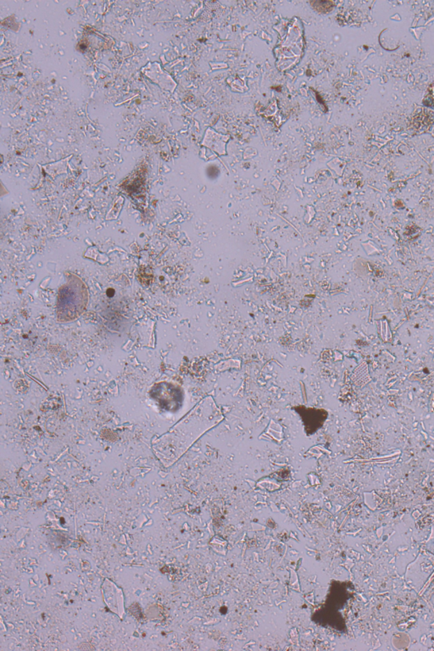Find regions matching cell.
Returning a JSON list of instances; mask_svg holds the SVG:
<instances>
[{"mask_svg":"<svg viewBox=\"0 0 434 651\" xmlns=\"http://www.w3.org/2000/svg\"><path fill=\"white\" fill-rule=\"evenodd\" d=\"M425 103L428 106H434V83L433 85L430 87L427 99L425 100Z\"/></svg>","mask_w":434,"mask_h":651,"instance_id":"obj_1","label":"cell"}]
</instances>
